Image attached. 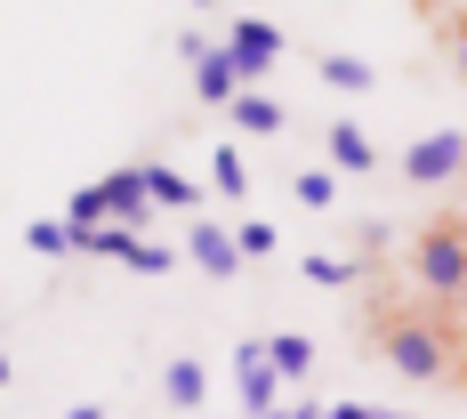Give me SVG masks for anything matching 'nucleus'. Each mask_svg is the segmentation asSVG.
<instances>
[{
	"instance_id": "f257e3e1",
	"label": "nucleus",
	"mask_w": 467,
	"mask_h": 419,
	"mask_svg": "<svg viewBox=\"0 0 467 419\" xmlns=\"http://www.w3.org/2000/svg\"><path fill=\"white\" fill-rule=\"evenodd\" d=\"M371 347L420 387H460V315H435L427 299H371Z\"/></svg>"
},
{
	"instance_id": "f03ea898",
	"label": "nucleus",
	"mask_w": 467,
	"mask_h": 419,
	"mask_svg": "<svg viewBox=\"0 0 467 419\" xmlns=\"http://www.w3.org/2000/svg\"><path fill=\"white\" fill-rule=\"evenodd\" d=\"M411 282L435 315H460L467 307V210H435L411 234Z\"/></svg>"
},
{
	"instance_id": "7ed1b4c3",
	"label": "nucleus",
	"mask_w": 467,
	"mask_h": 419,
	"mask_svg": "<svg viewBox=\"0 0 467 419\" xmlns=\"http://www.w3.org/2000/svg\"><path fill=\"white\" fill-rule=\"evenodd\" d=\"M403 178L411 186H467V130H435L403 153Z\"/></svg>"
},
{
	"instance_id": "20e7f679",
	"label": "nucleus",
	"mask_w": 467,
	"mask_h": 419,
	"mask_svg": "<svg viewBox=\"0 0 467 419\" xmlns=\"http://www.w3.org/2000/svg\"><path fill=\"white\" fill-rule=\"evenodd\" d=\"M226 48H234V73H242V81H258V73H266V65L282 57V33L266 25V16H234Z\"/></svg>"
},
{
	"instance_id": "39448f33",
	"label": "nucleus",
	"mask_w": 467,
	"mask_h": 419,
	"mask_svg": "<svg viewBox=\"0 0 467 419\" xmlns=\"http://www.w3.org/2000/svg\"><path fill=\"white\" fill-rule=\"evenodd\" d=\"M234 372H242V412L266 419V412H275V363H266V339H242Z\"/></svg>"
},
{
	"instance_id": "423d86ee",
	"label": "nucleus",
	"mask_w": 467,
	"mask_h": 419,
	"mask_svg": "<svg viewBox=\"0 0 467 419\" xmlns=\"http://www.w3.org/2000/svg\"><path fill=\"white\" fill-rule=\"evenodd\" d=\"M186 258H193L210 282H234V275H242V250H234V234H226V226H210V218L186 234Z\"/></svg>"
},
{
	"instance_id": "0eeeda50",
	"label": "nucleus",
	"mask_w": 467,
	"mask_h": 419,
	"mask_svg": "<svg viewBox=\"0 0 467 419\" xmlns=\"http://www.w3.org/2000/svg\"><path fill=\"white\" fill-rule=\"evenodd\" d=\"M193 89L210 97V105H234V97H242V73H234V48H202V57H193Z\"/></svg>"
},
{
	"instance_id": "6e6552de",
	"label": "nucleus",
	"mask_w": 467,
	"mask_h": 419,
	"mask_svg": "<svg viewBox=\"0 0 467 419\" xmlns=\"http://www.w3.org/2000/svg\"><path fill=\"white\" fill-rule=\"evenodd\" d=\"M105 218L145 234V170H113V178H105Z\"/></svg>"
},
{
	"instance_id": "1a4fd4ad",
	"label": "nucleus",
	"mask_w": 467,
	"mask_h": 419,
	"mask_svg": "<svg viewBox=\"0 0 467 419\" xmlns=\"http://www.w3.org/2000/svg\"><path fill=\"white\" fill-rule=\"evenodd\" d=\"M330 162H338V170H355V178H363V170H379V145L363 138V130H355V121H330Z\"/></svg>"
},
{
	"instance_id": "9d476101",
	"label": "nucleus",
	"mask_w": 467,
	"mask_h": 419,
	"mask_svg": "<svg viewBox=\"0 0 467 419\" xmlns=\"http://www.w3.org/2000/svg\"><path fill=\"white\" fill-rule=\"evenodd\" d=\"M161 395H170L178 412H202V395H210V372H202L193 355H178V363L161 372Z\"/></svg>"
},
{
	"instance_id": "9b49d317",
	"label": "nucleus",
	"mask_w": 467,
	"mask_h": 419,
	"mask_svg": "<svg viewBox=\"0 0 467 419\" xmlns=\"http://www.w3.org/2000/svg\"><path fill=\"white\" fill-rule=\"evenodd\" d=\"M226 113H234V130H250V138H282V105H275V97H258V89H242Z\"/></svg>"
},
{
	"instance_id": "f8f14e48",
	"label": "nucleus",
	"mask_w": 467,
	"mask_h": 419,
	"mask_svg": "<svg viewBox=\"0 0 467 419\" xmlns=\"http://www.w3.org/2000/svg\"><path fill=\"white\" fill-rule=\"evenodd\" d=\"M145 202H161V210H193L202 186H186L178 170H161V162H145Z\"/></svg>"
},
{
	"instance_id": "ddd939ff",
	"label": "nucleus",
	"mask_w": 467,
	"mask_h": 419,
	"mask_svg": "<svg viewBox=\"0 0 467 419\" xmlns=\"http://www.w3.org/2000/svg\"><path fill=\"white\" fill-rule=\"evenodd\" d=\"M266 363H275L282 379H306L315 372V347H306L298 330H275V339H266Z\"/></svg>"
},
{
	"instance_id": "4468645a",
	"label": "nucleus",
	"mask_w": 467,
	"mask_h": 419,
	"mask_svg": "<svg viewBox=\"0 0 467 419\" xmlns=\"http://www.w3.org/2000/svg\"><path fill=\"white\" fill-rule=\"evenodd\" d=\"M323 81H330V89H347V97H363L379 73L363 65V57H323Z\"/></svg>"
},
{
	"instance_id": "2eb2a0df",
	"label": "nucleus",
	"mask_w": 467,
	"mask_h": 419,
	"mask_svg": "<svg viewBox=\"0 0 467 419\" xmlns=\"http://www.w3.org/2000/svg\"><path fill=\"white\" fill-rule=\"evenodd\" d=\"M65 226H73V234L105 226V186H81V194H73V202H65Z\"/></svg>"
},
{
	"instance_id": "dca6fc26",
	"label": "nucleus",
	"mask_w": 467,
	"mask_h": 419,
	"mask_svg": "<svg viewBox=\"0 0 467 419\" xmlns=\"http://www.w3.org/2000/svg\"><path fill=\"white\" fill-rule=\"evenodd\" d=\"M25 242H33L41 258H73V226H65V218H41V226H25Z\"/></svg>"
},
{
	"instance_id": "f3484780",
	"label": "nucleus",
	"mask_w": 467,
	"mask_h": 419,
	"mask_svg": "<svg viewBox=\"0 0 467 419\" xmlns=\"http://www.w3.org/2000/svg\"><path fill=\"white\" fill-rule=\"evenodd\" d=\"M355 275H363L355 258H323V250L306 258V282H323V290H347V282H355Z\"/></svg>"
},
{
	"instance_id": "a211bd4d",
	"label": "nucleus",
	"mask_w": 467,
	"mask_h": 419,
	"mask_svg": "<svg viewBox=\"0 0 467 419\" xmlns=\"http://www.w3.org/2000/svg\"><path fill=\"white\" fill-rule=\"evenodd\" d=\"M210 170H218V194H250V170H242V153H234V145L210 153Z\"/></svg>"
},
{
	"instance_id": "6ab92c4d",
	"label": "nucleus",
	"mask_w": 467,
	"mask_h": 419,
	"mask_svg": "<svg viewBox=\"0 0 467 419\" xmlns=\"http://www.w3.org/2000/svg\"><path fill=\"white\" fill-rule=\"evenodd\" d=\"M290 186H298L306 210H330V202H338V178H330V170H306V178H290Z\"/></svg>"
},
{
	"instance_id": "aec40b11",
	"label": "nucleus",
	"mask_w": 467,
	"mask_h": 419,
	"mask_svg": "<svg viewBox=\"0 0 467 419\" xmlns=\"http://www.w3.org/2000/svg\"><path fill=\"white\" fill-rule=\"evenodd\" d=\"M234 250H242V258H275V226L242 218V226H234Z\"/></svg>"
},
{
	"instance_id": "412c9836",
	"label": "nucleus",
	"mask_w": 467,
	"mask_h": 419,
	"mask_svg": "<svg viewBox=\"0 0 467 419\" xmlns=\"http://www.w3.org/2000/svg\"><path fill=\"white\" fill-rule=\"evenodd\" d=\"M121 267H138V275H170V267H178V250H161V242H138Z\"/></svg>"
},
{
	"instance_id": "4be33fe9",
	"label": "nucleus",
	"mask_w": 467,
	"mask_h": 419,
	"mask_svg": "<svg viewBox=\"0 0 467 419\" xmlns=\"http://www.w3.org/2000/svg\"><path fill=\"white\" fill-rule=\"evenodd\" d=\"M323 419H371V403H330Z\"/></svg>"
},
{
	"instance_id": "5701e85b",
	"label": "nucleus",
	"mask_w": 467,
	"mask_h": 419,
	"mask_svg": "<svg viewBox=\"0 0 467 419\" xmlns=\"http://www.w3.org/2000/svg\"><path fill=\"white\" fill-rule=\"evenodd\" d=\"M451 57H460V81H467V16H460V33H451Z\"/></svg>"
},
{
	"instance_id": "b1692460",
	"label": "nucleus",
	"mask_w": 467,
	"mask_h": 419,
	"mask_svg": "<svg viewBox=\"0 0 467 419\" xmlns=\"http://www.w3.org/2000/svg\"><path fill=\"white\" fill-rule=\"evenodd\" d=\"M65 419H105V412H97V403H81V412H65Z\"/></svg>"
},
{
	"instance_id": "393cba45",
	"label": "nucleus",
	"mask_w": 467,
	"mask_h": 419,
	"mask_svg": "<svg viewBox=\"0 0 467 419\" xmlns=\"http://www.w3.org/2000/svg\"><path fill=\"white\" fill-rule=\"evenodd\" d=\"M266 419H290V412H266Z\"/></svg>"
}]
</instances>
